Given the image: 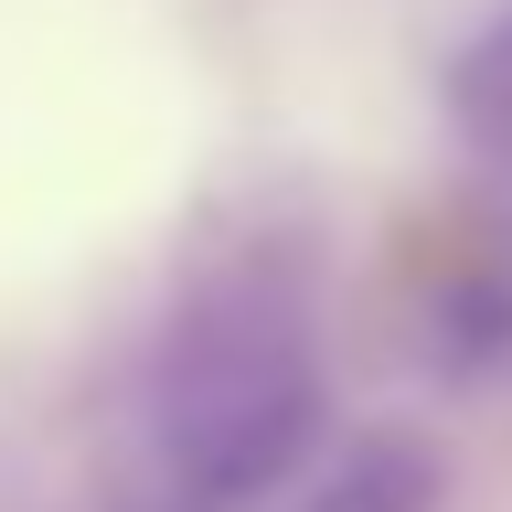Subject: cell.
<instances>
[{
    "mask_svg": "<svg viewBox=\"0 0 512 512\" xmlns=\"http://www.w3.org/2000/svg\"><path fill=\"white\" fill-rule=\"evenodd\" d=\"M448 118H459V139H470L480 160L512 171V11L459 54V75H448Z\"/></svg>",
    "mask_w": 512,
    "mask_h": 512,
    "instance_id": "3",
    "label": "cell"
},
{
    "mask_svg": "<svg viewBox=\"0 0 512 512\" xmlns=\"http://www.w3.org/2000/svg\"><path fill=\"white\" fill-rule=\"evenodd\" d=\"M299 512H438V459L416 438H363Z\"/></svg>",
    "mask_w": 512,
    "mask_h": 512,
    "instance_id": "2",
    "label": "cell"
},
{
    "mask_svg": "<svg viewBox=\"0 0 512 512\" xmlns=\"http://www.w3.org/2000/svg\"><path fill=\"white\" fill-rule=\"evenodd\" d=\"M150 438L192 502H267L320 438V363L299 320L267 299L192 310L150 374Z\"/></svg>",
    "mask_w": 512,
    "mask_h": 512,
    "instance_id": "1",
    "label": "cell"
}]
</instances>
